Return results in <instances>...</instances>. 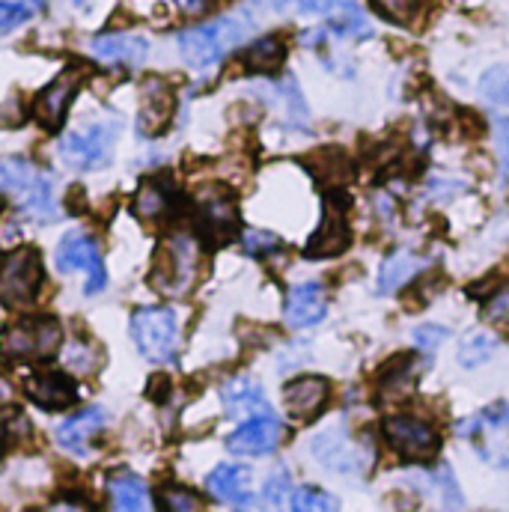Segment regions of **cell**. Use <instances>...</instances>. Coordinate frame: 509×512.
Instances as JSON below:
<instances>
[{
    "instance_id": "30bf717a",
    "label": "cell",
    "mask_w": 509,
    "mask_h": 512,
    "mask_svg": "<svg viewBox=\"0 0 509 512\" xmlns=\"http://www.w3.org/2000/svg\"><path fill=\"white\" fill-rule=\"evenodd\" d=\"M280 438H283L280 420H277L271 411H265V414L248 417V423H242V426L227 438V447H230V453H236V456H268V453L277 450Z\"/></svg>"
},
{
    "instance_id": "7402d4cb",
    "label": "cell",
    "mask_w": 509,
    "mask_h": 512,
    "mask_svg": "<svg viewBox=\"0 0 509 512\" xmlns=\"http://www.w3.org/2000/svg\"><path fill=\"white\" fill-rule=\"evenodd\" d=\"M134 209H137V215L146 218V221H161V218L173 215V209H176V191H173L170 182H164V179H149V182L137 191Z\"/></svg>"
},
{
    "instance_id": "d6986e66",
    "label": "cell",
    "mask_w": 509,
    "mask_h": 512,
    "mask_svg": "<svg viewBox=\"0 0 509 512\" xmlns=\"http://www.w3.org/2000/svg\"><path fill=\"white\" fill-rule=\"evenodd\" d=\"M209 492L215 501L233 504V507H248L251 504V471L239 465H221L209 474Z\"/></svg>"
},
{
    "instance_id": "4fadbf2b",
    "label": "cell",
    "mask_w": 509,
    "mask_h": 512,
    "mask_svg": "<svg viewBox=\"0 0 509 512\" xmlns=\"http://www.w3.org/2000/svg\"><path fill=\"white\" fill-rule=\"evenodd\" d=\"M343 203H346L343 194H328L322 227H319V233L307 245V254L310 256H334L349 245L352 233H349V218H346V206Z\"/></svg>"
},
{
    "instance_id": "b9f144b4",
    "label": "cell",
    "mask_w": 509,
    "mask_h": 512,
    "mask_svg": "<svg viewBox=\"0 0 509 512\" xmlns=\"http://www.w3.org/2000/svg\"><path fill=\"white\" fill-rule=\"evenodd\" d=\"M6 399H9V387L0 382V402H6Z\"/></svg>"
},
{
    "instance_id": "836d02e7",
    "label": "cell",
    "mask_w": 509,
    "mask_h": 512,
    "mask_svg": "<svg viewBox=\"0 0 509 512\" xmlns=\"http://www.w3.org/2000/svg\"><path fill=\"white\" fill-rule=\"evenodd\" d=\"M286 492H292V489H289V477H286L283 471H277V474L268 477V483H265V504L274 507V510L283 507V495H286Z\"/></svg>"
},
{
    "instance_id": "9a60e30c",
    "label": "cell",
    "mask_w": 509,
    "mask_h": 512,
    "mask_svg": "<svg viewBox=\"0 0 509 512\" xmlns=\"http://www.w3.org/2000/svg\"><path fill=\"white\" fill-rule=\"evenodd\" d=\"M96 60L108 66H140L149 54V42L137 33H105L90 42Z\"/></svg>"
},
{
    "instance_id": "5b68a950",
    "label": "cell",
    "mask_w": 509,
    "mask_h": 512,
    "mask_svg": "<svg viewBox=\"0 0 509 512\" xmlns=\"http://www.w3.org/2000/svg\"><path fill=\"white\" fill-rule=\"evenodd\" d=\"M114 140H117V126L96 123V126L63 134L57 143V152L72 170L90 173V170H102L111 161Z\"/></svg>"
},
{
    "instance_id": "83f0119b",
    "label": "cell",
    "mask_w": 509,
    "mask_h": 512,
    "mask_svg": "<svg viewBox=\"0 0 509 512\" xmlns=\"http://www.w3.org/2000/svg\"><path fill=\"white\" fill-rule=\"evenodd\" d=\"M495 349H498V340L492 334H474L471 340L462 343L459 364L462 367H480V364H486L495 355Z\"/></svg>"
},
{
    "instance_id": "484cf974",
    "label": "cell",
    "mask_w": 509,
    "mask_h": 512,
    "mask_svg": "<svg viewBox=\"0 0 509 512\" xmlns=\"http://www.w3.org/2000/svg\"><path fill=\"white\" fill-rule=\"evenodd\" d=\"M423 268H426V259H420V256L405 254V251L387 256L382 271H379V292H396L411 277H417Z\"/></svg>"
},
{
    "instance_id": "3957f363",
    "label": "cell",
    "mask_w": 509,
    "mask_h": 512,
    "mask_svg": "<svg viewBox=\"0 0 509 512\" xmlns=\"http://www.w3.org/2000/svg\"><path fill=\"white\" fill-rule=\"evenodd\" d=\"M197 268H200V248L191 236L179 233V236H170L158 254L155 262V271H152V283L167 292V295H182L191 289L194 277H197Z\"/></svg>"
},
{
    "instance_id": "7bdbcfd3",
    "label": "cell",
    "mask_w": 509,
    "mask_h": 512,
    "mask_svg": "<svg viewBox=\"0 0 509 512\" xmlns=\"http://www.w3.org/2000/svg\"><path fill=\"white\" fill-rule=\"evenodd\" d=\"M42 3H45V0H27V6H30V9H39Z\"/></svg>"
},
{
    "instance_id": "1f68e13d",
    "label": "cell",
    "mask_w": 509,
    "mask_h": 512,
    "mask_svg": "<svg viewBox=\"0 0 509 512\" xmlns=\"http://www.w3.org/2000/svg\"><path fill=\"white\" fill-rule=\"evenodd\" d=\"M30 6H27V0L24 3H6V0H0V36H6V33H12L15 27H21L27 18H30Z\"/></svg>"
},
{
    "instance_id": "6da1fadb",
    "label": "cell",
    "mask_w": 509,
    "mask_h": 512,
    "mask_svg": "<svg viewBox=\"0 0 509 512\" xmlns=\"http://www.w3.org/2000/svg\"><path fill=\"white\" fill-rule=\"evenodd\" d=\"M251 24H245L236 15L191 27L179 36V51L185 57V63L197 72H206L212 66H218L245 36H248Z\"/></svg>"
},
{
    "instance_id": "44dd1931",
    "label": "cell",
    "mask_w": 509,
    "mask_h": 512,
    "mask_svg": "<svg viewBox=\"0 0 509 512\" xmlns=\"http://www.w3.org/2000/svg\"><path fill=\"white\" fill-rule=\"evenodd\" d=\"M18 215L33 221V224H54L60 218V206H57V185L51 173H42L36 179V185L27 191V197L18 203Z\"/></svg>"
},
{
    "instance_id": "f1b7e54d",
    "label": "cell",
    "mask_w": 509,
    "mask_h": 512,
    "mask_svg": "<svg viewBox=\"0 0 509 512\" xmlns=\"http://www.w3.org/2000/svg\"><path fill=\"white\" fill-rule=\"evenodd\" d=\"M289 507L295 512H319V510H340V501L328 498L322 489H313V486H298L292 489V498H289Z\"/></svg>"
},
{
    "instance_id": "5bb4252c",
    "label": "cell",
    "mask_w": 509,
    "mask_h": 512,
    "mask_svg": "<svg viewBox=\"0 0 509 512\" xmlns=\"http://www.w3.org/2000/svg\"><path fill=\"white\" fill-rule=\"evenodd\" d=\"M105 420H108V414H105V408H99V405L84 408L81 414L63 420V423L57 426V441H60V447L69 450V453H75V456H87V453H90V444H93L96 435L105 429Z\"/></svg>"
},
{
    "instance_id": "d4e9b609",
    "label": "cell",
    "mask_w": 509,
    "mask_h": 512,
    "mask_svg": "<svg viewBox=\"0 0 509 512\" xmlns=\"http://www.w3.org/2000/svg\"><path fill=\"white\" fill-rule=\"evenodd\" d=\"M108 492H111V507L123 512H137L149 510L152 501H149V492H146V483L134 474H120V477H111L108 483Z\"/></svg>"
},
{
    "instance_id": "4316f807",
    "label": "cell",
    "mask_w": 509,
    "mask_h": 512,
    "mask_svg": "<svg viewBox=\"0 0 509 512\" xmlns=\"http://www.w3.org/2000/svg\"><path fill=\"white\" fill-rule=\"evenodd\" d=\"M286 57V48L277 36H265V39H256L254 45L245 51V66L251 72H271L274 66H280Z\"/></svg>"
},
{
    "instance_id": "277c9868",
    "label": "cell",
    "mask_w": 509,
    "mask_h": 512,
    "mask_svg": "<svg viewBox=\"0 0 509 512\" xmlns=\"http://www.w3.org/2000/svg\"><path fill=\"white\" fill-rule=\"evenodd\" d=\"M63 331L54 319H24L3 331L0 352L18 361H45L57 355Z\"/></svg>"
},
{
    "instance_id": "cb8c5ba5",
    "label": "cell",
    "mask_w": 509,
    "mask_h": 512,
    "mask_svg": "<svg viewBox=\"0 0 509 512\" xmlns=\"http://www.w3.org/2000/svg\"><path fill=\"white\" fill-rule=\"evenodd\" d=\"M39 176H42V170H36L30 161L3 158L0 161V197H15V203H21Z\"/></svg>"
},
{
    "instance_id": "2e32d148",
    "label": "cell",
    "mask_w": 509,
    "mask_h": 512,
    "mask_svg": "<svg viewBox=\"0 0 509 512\" xmlns=\"http://www.w3.org/2000/svg\"><path fill=\"white\" fill-rule=\"evenodd\" d=\"M328 396H331V387L319 376H301V379L286 384V390H283L286 411L295 420H313L328 405Z\"/></svg>"
},
{
    "instance_id": "8d00e7d4",
    "label": "cell",
    "mask_w": 509,
    "mask_h": 512,
    "mask_svg": "<svg viewBox=\"0 0 509 512\" xmlns=\"http://www.w3.org/2000/svg\"><path fill=\"white\" fill-rule=\"evenodd\" d=\"M66 364H69V370H75V373H90V370H93V349H90V346H75V349H69Z\"/></svg>"
},
{
    "instance_id": "4dcf8cb0",
    "label": "cell",
    "mask_w": 509,
    "mask_h": 512,
    "mask_svg": "<svg viewBox=\"0 0 509 512\" xmlns=\"http://www.w3.org/2000/svg\"><path fill=\"white\" fill-rule=\"evenodd\" d=\"M483 93L498 102V105H509V69L507 66H495L486 78H483Z\"/></svg>"
},
{
    "instance_id": "603a6c76",
    "label": "cell",
    "mask_w": 509,
    "mask_h": 512,
    "mask_svg": "<svg viewBox=\"0 0 509 512\" xmlns=\"http://www.w3.org/2000/svg\"><path fill=\"white\" fill-rule=\"evenodd\" d=\"M221 402H224L227 414H233V417H254V414L271 411L265 396H262V390L254 382H248V379H236V382L227 384L221 390Z\"/></svg>"
},
{
    "instance_id": "ee69618b",
    "label": "cell",
    "mask_w": 509,
    "mask_h": 512,
    "mask_svg": "<svg viewBox=\"0 0 509 512\" xmlns=\"http://www.w3.org/2000/svg\"><path fill=\"white\" fill-rule=\"evenodd\" d=\"M72 3H78V6H87L90 0H72Z\"/></svg>"
},
{
    "instance_id": "8fae6325",
    "label": "cell",
    "mask_w": 509,
    "mask_h": 512,
    "mask_svg": "<svg viewBox=\"0 0 509 512\" xmlns=\"http://www.w3.org/2000/svg\"><path fill=\"white\" fill-rule=\"evenodd\" d=\"M310 450L325 468H331L337 474H361L364 471V450L340 429H328V432L316 435Z\"/></svg>"
},
{
    "instance_id": "7c38bea8",
    "label": "cell",
    "mask_w": 509,
    "mask_h": 512,
    "mask_svg": "<svg viewBox=\"0 0 509 512\" xmlns=\"http://www.w3.org/2000/svg\"><path fill=\"white\" fill-rule=\"evenodd\" d=\"M81 87V72L78 69H66L60 72L48 87L45 93L36 99V120L42 123V128L48 131H60L63 128V120H66V111H69V102L75 99Z\"/></svg>"
},
{
    "instance_id": "7a4b0ae2",
    "label": "cell",
    "mask_w": 509,
    "mask_h": 512,
    "mask_svg": "<svg viewBox=\"0 0 509 512\" xmlns=\"http://www.w3.org/2000/svg\"><path fill=\"white\" fill-rule=\"evenodd\" d=\"M131 337L152 364H170L179 349V322L167 307H143L131 316Z\"/></svg>"
},
{
    "instance_id": "ab89813d",
    "label": "cell",
    "mask_w": 509,
    "mask_h": 512,
    "mask_svg": "<svg viewBox=\"0 0 509 512\" xmlns=\"http://www.w3.org/2000/svg\"><path fill=\"white\" fill-rule=\"evenodd\" d=\"M489 316H492V319H498V322H509V289H504L501 295H495V298H492V304H489Z\"/></svg>"
},
{
    "instance_id": "8992f818",
    "label": "cell",
    "mask_w": 509,
    "mask_h": 512,
    "mask_svg": "<svg viewBox=\"0 0 509 512\" xmlns=\"http://www.w3.org/2000/svg\"><path fill=\"white\" fill-rule=\"evenodd\" d=\"M42 259L33 248L12 251L0 259V301L6 307L33 304V298L42 289Z\"/></svg>"
},
{
    "instance_id": "ba28073f",
    "label": "cell",
    "mask_w": 509,
    "mask_h": 512,
    "mask_svg": "<svg viewBox=\"0 0 509 512\" xmlns=\"http://www.w3.org/2000/svg\"><path fill=\"white\" fill-rule=\"evenodd\" d=\"M384 435L405 459H414V462L432 459L441 444L438 432L420 417H390L384 423Z\"/></svg>"
},
{
    "instance_id": "e575fe53",
    "label": "cell",
    "mask_w": 509,
    "mask_h": 512,
    "mask_svg": "<svg viewBox=\"0 0 509 512\" xmlns=\"http://www.w3.org/2000/svg\"><path fill=\"white\" fill-rule=\"evenodd\" d=\"M450 337V331H444V328H438V325H420L417 331H414V343L420 346V349H438L444 340Z\"/></svg>"
},
{
    "instance_id": "d6a6232c",
    "label": "cell",
    "mask_w": 509,
    "mask_h": 512,
    "mask_svg": "<svg viewBox=\"0 0 509 512\" xmlns=\"http://www.w3.org/2000/svg\"><path fill=\"white\" fill-rule=\"evenodd\" d=\"M161 504H164L167 510H176V512L200 510V507H203V504H200V498H194L188 489H167V492L161 495Z\"/></svg>"
},
{
    "instance_id": "f546056e",
    "label": "cell",
    "mask_w": 509,
    "mask_h": 512,
    "mask_svg": "<svg viewBox=\"0 0 509 512\" xmlns=\"http://www.w3.org/2000/svg\"><path fill=\"white\" fill-rule=\"evenodd\" d=\"M277 9H298L307 15H334L343 6H349L352 0H271Z\"/></svg>"
},
{
    "instance_id": "60d3db41",
    "label": "cell",
    "mask_w": 509,
    "mask_h": 512,
    "mask_svg": "<svg viewBox=\"0 0 509 512\" xmlns=\"http://www.w3.org/2000/svg\"><path fill=\"white\" fill-rule=\"evenodd\" d=\"M176 3H179V9L188 12V15H200V12H206V6H209V0H176Z\"/></svg>"
},
{
    "instance_id": "d590c367",
    "label": "cell",
    "mask_w": 509,
    "mask_h": 512,
    "mask_svg": "<svg viewBox=\"0 0 509 512\" xmlns=\"http://www.w3.org/2000/svg\"><path fill=\"white\" fill-rule=\"evenodd\" d=\"M373 3L387 18H396V21H408L417 12V0H373Z\"/></svg>"
},
{
    "instance_id": "74e56055",
    "label": "cell",
    "mask_w": 509,
    "mask_h": 512,
    "mask_svg": "<svg viewBox=\"0 0 509 512\" xmlns=\"http://www.w3.org/2000/svg\"><path fill=\"white\" fill-rule=\"evenodd\" d=\"M277 245V239L271 236V233H262V230H251L248 236H245V248L251 251V254H265V251H271Z\"/></svg>"
},
{
    "instance_id": "f35d334b",
    "label": "cell",
    "mask_w": 509,
    "mask_h": 512,
    "mask_svg": "<svg viewBox=\"0 0 509 512\" xmlns=\"http://www.w3.org/2000/svg\"><path fill=\"white\" fill-rule=\"evenodd\" d=\"M495 140H498V155H501V164L509 173V117H501L495 123Z\"/></svg>"
},
{
    "instance_id": "e0dca14e",
    "label": "cell",
    "mask_w": 509,
    "mask_h": 512,
    "mask_svg": "<svg viewBox=\"0 0 509 512\" xmlns=\"http://www.w3.org/2000/svg\"><path fill=\"white\" fill-rule=\"evenodd\" d=\"M328 310L325 289L319 283H298L286 298V325L289 328H310Z\"/></svg>"
},
{
    "instance_id": "52a82bcc",
    "label": "cell",
    "mask_w": 509,
    "mask_h": 512,
    "mask_svg": "<svg viewBox=\"0 0 509 512\" xmlns=\"http://www.w3.org/2000/svg\"><path fill=\"white\" fill-rule=\"evenodd\" d=\"M57 268H60L63 274L84 271V274H87V286H84L87 295L102 292L105 283H108L105 262H102V254H99L96 239L81 236V233H72V236H66V239L60 242V248H57Z\"/></svg>"
},
{
    "instance_id": "ac0fdd59",
    "label": "cell",
    "mask_w": 509,
    "mask_h": 512,
    "mask_svg": "<svg viewBox=\"0 0 509 512\" xmlns=\"http://www.w3.org/2000/svg\"><path fill=\"white\" fill-rule=\"evenodd\" d=\"M24 390L36 405H42L48 411L66 408L75 402V384L66 373H33V376H27Z\"/></svg>"
},
{
    "instance_id": "ffe728a7",
    "label": "cell",
    "mask_w": 509,
    "mask_h": 512,
    "mask_svg": "<svg viewBox=\"0 0 509 512\" xmlns=\"http://www.w3.org/2000/svg\"><path fill=\"white\" fill-rule=\"evenodd\" d=\"M173 114V93L167 90V84L161 81H149L140 93V117H137V128L146 137H155L161 128L167 126Z\"/></svg>"
},
{
    "instance_id": "9c48e42d",
    "label": "cell",
    "mask_w": 509,
    "mask_h": 512,
    "mask_svg": "<svg viewBox=\"0 0 509 512\" xmlns=\"http://www.w3.org/2000/svg\"><path fill=\"white\" fill-rule=\"evenodd\" d=\"M197 224L203 230V236L212 242V245H221V242H230L236 236V227H239V209H236V200L227 194V191H206L200 200H197Z\"/></svg>"
}]
</instances>
